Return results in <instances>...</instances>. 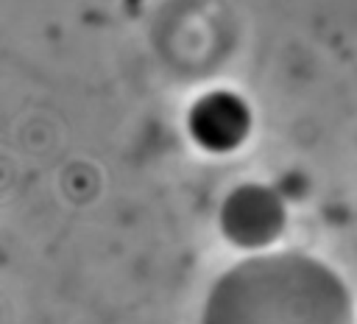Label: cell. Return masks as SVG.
<instances>
[{
    "instance_id": "1",
    "label": "cell",
    "mask_w": 357,
    "mask_h": 324,
    "mask_svg": "<svg viewBox=\"0 0 357 324\" xmlns=\"http://www.w3.org/2000/svg\"><path fill=\"white\" fill-rule=\"evenodd\" d=\"M201 324H354V302L326 263L301 251H259L215 279Z\"/></svg>"
},
{
    "instance_id": "2",
    "label": "cell",
    "mask_w": 357,
    "mask_h": 324,
    "mask_svg": "<svg viewBox=\"0 0 357 324\" xmlns=\"http://www.w3.org/2000/svg\"><path fill=\"white\" fill-rule=\"evenodd\" d=\"M284 198L265 184H240L226 196L220 207L223 237L251 254L268 251L284 232Z\"/></svg>"
},
{
    "instance_id": "3",
    "label": "cell",
    "mask_w": 357,
    "mask_h": 324,
    "mask_svg": "<svg viewBox=\"0 0 357 324\" xmlns=\"http://www.w3.org/2000/svg\"><path fill=\"white\" fill-rule=\"evenodd\" d=\"M190 134L206 151H231L237 148L251 128L248 103L226 89L206 92L190 109Z\"/></svg>"
}]
</instances>
